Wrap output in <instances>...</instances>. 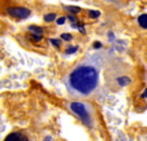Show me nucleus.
<instances>
[{"mask_svg":"<svg viewBox=\"0 0 147 141\" xmlns=\"http://www.w3.org/2000/svg\"><path fill=\"white\" fill-rule=\"evenodd\" d=\"M69 19H70V21H73V22H74V23L77 22V19H76V18H74V17H73V16H69ZM74 23H73V25H74Z\"/></svg>","mask_w":147,"mask_h":141,"instance_id":"18","label":"nucleus"},{"mask_svg":"<svg viewBox=\"0 0 147 141\" xmlns=\"http://www.w3.org/2000/svg\"><path fill=\"white\" fill-rule=\"evenodd\" d=\"M50 43H52V45H55L56 48L60 47V42H59V40H56V39H51Z\"/></svg>","mask_w":147,"mask_h":141,"instance_id":"13","label":"nucleus"},{"mask_svg":"<svg viewBox=\"0 0 147 141\" xmlns=\"http://www.w3.org/2000/svg\"><path fill=\"white\" fill-rule=\"evenodd\" d=\"M29 30L33 31V34H35V35H42L43 34V29L38 27V26H34V25L29 26Z\"/></svg>","mask_w":147,"mask_h":141,"instance_id":"7","label":"nucleus"},{"mask_svg":"<svg viewBox=\"0 0 147 141\" xmlns=\"http://www.w3.org/2000/svg\"><path fill=\"white\" fill-rule=\"evenodd\" d=\"M4 141H29V138L20 132H12L7 136Z\"/></svg>","mask_w":147,"mask_h":141,"instance_id":"4","label":"nucleus"},{"mask_svg":"<svg viewBox=\"0 0 147 141\" xmlns=\"http://www.w3.org/2000/svg\"><path fill=\"white\" fill-rule=\"evenodd\" d=\"M138 23L142 29H147V14H141L138 17Z\"/></svg>","mask_w":147,"mask_h":141,"instance_id":"5","label":"nucleus"},{"mask_svg":"<svg viewBox=\"0 0 147 141\" xmlns=\"http://www.w3.org/2000/svg\"><path fill=\"white\" fill-rule=\"evenodd\" d=\"M92 47H94V48H100V47H102V43H100V42H95Z\"/></svg>","mask_w":147,"mask_h":141,"instance_id":"15","label":"nucleus"},{"mask_svg":"<svg viewBox=\"0 0 147 141\" xmlns=\"http://www.w3.org/2000/svg\"><path fill=\"white\" fill-rule=\"evenodd\" d=\"M61 39H63V40H67V42H70L73 39V36L70 35V34H63V35H61Z\"/></svg>","mask_w":147,"mask_h":141,"instance_id":"11","label":"nucleus"},{"mask_svg":"<svg viewBox=\"0 0 147 141\" xmlns=\"http://www.w3.org/2000/svg\"><path fill=\"white\" fill-rule=\"evenodd\" d=\"M70 110L73 111L74 114H77V116L82 120L86 126H91V116H90V113L87 110L86 105L82 102H78V101H74V102L70 104Z\"/></svg>","mask_w":147,"mask_h":141,"instance_id":"2","label":"nucleus"},{"mask_svg":"<svg viewBox=\"0 0 147 141\" xmlns=\"http://www.w3.org/2000/svg\"><path fill=\"white\" fill-rule=\"evenodd\" d=\"M77 49H78L77 47H70V48H68V49L65 51V53H67V55H72V53L77 52Z\"/></svg>","mask_w":147,"mask_h":141,"instance_id":"12","label":"nucleus"},{"mask_svg":"<svg viewBox=\"0 0 147 141\" xmlns=\"http://www.w3.org/2000/svg\"><path fill=\"white\" fill-rule=\"evenodd\" d=\"M99 83V69L94 65L83 64L77 66L67 79L68 89L77 96H89Z\"/></svg>","mask_w":147,"mask_h":141,"instance_id":"1","label":"nucleus"},{"mask_svg":"<svg viewBox=\"0 0 147 141\" xmlns=\"http://www.w3.org/2000/svg\"><path fill=\"white\" fill-rule=\"evenodd\" d=\"M56 19V14L55 13H50V14H46L45 16V21L46 22H52Z\"/></svg>","mask_w":147,"mask_h":141,"instance_id":"8","label":"nucleus"},{"mask_svg":"<svg viewBox=\"0 0 147 141\" xmlns=\"http://www.w3.org/2000/svg\"><path fill=\"white\" fill-rule=\"evenodd\" d=\"M65 17H60V18H57V25H64L65 23Z\"/></svg>","mask_w":147,"mask_h":141,"instance_id":"14","label":"nucleus"},{"mask_svg":"<svg viewBox=\"0 0 147 141\" xmlns=\"http://www.w3.org/2000/svg\"><path fill=\"white\" fill-rule=\"evenodd\" d=\"M89 16L91 17V18H98V17L100 16V12L99 11H90L89 12Z\"/></svg>","mask_w":147,"mask_h":141,"instance_id":"10","label":"nucleus"},{"mask_svg":"<svg viewBox=\"0 0 147 141\" xmlns=\"http://www.w3.org/2000/svg\"><path fill=\"white\" fill-rule=\"evenodd\" d=\"M43 141H53V138L51 137V136H46L45 140H43Z\"/></svg>","mask_w":147,"mask_h":141,"instance_id":"17","label":"nucleus"},{"mask_svg":"<svg viewBox=\"0 0 147 141\" xmlns=\"http://www.w3.org/2000/svg\"><path fill=\"white\" fill-rule=\"evenodd\" d=\"M9 16L14 17V18H20V19H25L30 16V9L25 8V7H11L7 9Z\"/></svg>","mask_w":147,"mask_h":141,"instance_id":"3","label":"nucleus"},{"mask_svg":"<svg viewBox=\"0 0 147 141\" xmlns=\"http://www.w3.org/2000/svg\"><path fill=\"white\" fill-rule=\"evenodd\" d=\"M65 9L70 11L72 13H80V12H81V8H80V7H70V5H68V7H65Z\"/></svg>","mask_w":147,"mask_h":141,"instance_id":"9","label":"nucleus"},{"mask_svg":"<svg viewBox=\"0 0 147 141\" xmlns=\"http://www.w3.org/2000/svg\"><path fill=\"white\" fill-rule=\"evenodd\" d=\"M33 36H34V39H35V40H40V39H42V35H35V34H33Z\"/></svg>","mask_w":147,"mask_h":141,"instance_id":"16","label":"nucleus"},{"mask_svg":"<svg viewBox=\"0 0 147 141\" xmlns=\"http://www.w3.org/2000/svg\"><path fill=\"white\" fill-rule=\"evenodd\" d=\"M142 97H146V98H147V89L143 92V94H142Z\"/></svg>","mask_w":147,"mask_h":141,"instance_id":"19","label":"nucleus"},{"mask_svg":"<svg viewBox=\"0 0 147 141\" xmlns=\"http://www.w3.org/2000/svg\"><path fill=\"white\" fill-rule=\"evenodd\" d=\"M131 80H130V78H128V76H120L119 79H117V83L120 84V86H128L129 83H130Z\"/></svg>","mask_w":147,"mask_h":141,"instance_id":"6","label":"nucleus"}]
</instances>
